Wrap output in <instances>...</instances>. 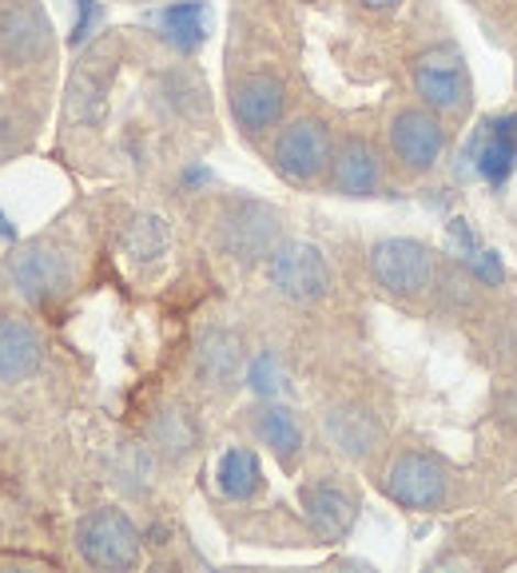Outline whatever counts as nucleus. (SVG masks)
Masks as SVG:
<instances>
[{
	"instance_id": "f257e3e1",
	"label": "nucleus",
	"mask_w": 517,
	"mask_h": 573,
	"mask_svg": "<svg viewBox=\"0 0 517 573\" xmlns=\"http://www.w3.org/2000/svg\"><path fill=\"white\" fill-rule=\"evenodd\" d=\"M76 550L96 570H128L140 562V530L124 510L103 506L76 526Z\"/></svg>"
},
{
	"instance_id": "f03ea898",
	"label": "nucleus",
	"mask_w": 517,
	"mask_h": 573,
	"mask_svg": "<svg viewBox=\"0 0 517 573\" xmlns=\"http://www.w3.org/2000/svg\"><path fill=\"white\" fill-rule=\"evenodd\" d=\"M383 491L394 506L403 510H435L442 506L446 494H450V478H446V466L430 454H418V450H406L386 466Z\"/></svg>"
},
{
	"instance_id": "7ed1b4c3",
	"label": "nucleus",
	"mask_w": 517,
	"mask_h": 573,
	"mask_svg": "<svg viewBox=\"0 0 517 573\" xmlns=\"http://www.w3.org/2000/svg\"><path fill=\"white\" fill-rule=\"evenodd\" d=\"M371 272L394 295H422L435 279V251L418 240L394 235L371 247Z\"/></svg>"
},
{
	"instance_id": "20e7f679",
	"label": "nucleus",
	"mask_w": 517,
	"mask_h": 573,
	"mask_svg": "<svg viewBox=\"0 0 517 573\" xmlns=\"http://www.w3.org/2000/svg\"><path fill=\"white\" fill-rule=\"evenodd\" d=\"M267 275L275 291L290 302H315L331 287V267L315 243H283L271 251Z\"/></svg>"
},
{
	"instance_id": "39448f33",
	"label": "nucleus",
	"mask_w": 517,
	"mask_h": 573,
	"mask_svg": "<svg viewBox=\"0 0 517 573\" xmlns=\"http://www.w3.org/2000/svg\"><path fill=\"white\" fill-rule=\"evenodd\" d=\"M275 172L290 184H307V179H319L331 164V132L322 120H295L279 132L275 140Z\"/></svg>"
},
{
	"instance_id": "423d86ee",
	"label": "nucleus",
	"mask_w": 517,
	"mask_h": 573,
	"mask_svg": "<svg viewBox=\"0 0 517 573\" xmlns=\"http://www.w3.org/2000/svg\"><path fill=\"white\" fill-rule=\"evenodd\" d=\"M9 275L12 287L29 302H36V307L52 302L68 287V263H64L61 251L44 247V243H29V247L16 251L9 260Z\"/></svg>"
},
{
	"instance_id": "0eeeda50",
	"label": "nucleus",
	"mask_w": 517,
	"mask_h": 573,
	"mask_svg": "<svg viewBox=\"0 0 517 573\" xmlns=\"http://www.w3.org/2000/svg\"><path fill=\"white\" fill-rule=\"evenodd\" d=\"M279 211L267 208V203H255V199H248V203H239L235 211H231L228 219V251L235 255V260L243 263H255L263 260V255H271L275 251V243H279Z\"/></svg>"
},
{
	"instance_id": "6e6552de",
	"label": "nucleus",
	"mask_w": 517,
	"mask_h": 573,
	"mask_svg": "<svg viewBox=\"0 0 517 573\" xmlns=\"http://www.w3.org/2000/svg\"><path fill=\"white\" fill-rule=\"evenodd\" d=\"M391 147H394V156L403 159L406 167H414V172H426V167L442 156L446 132H442V124L435 120V112L406 108V112L394 115Z\"/></svg>"
},
{
	"instance_id": "1a4fd4ad",
	"label": "nucleus",
	"mask_w": 517,
	"mask_h": 573,
	"mask_svg": "<svg viewBox=\"0 0 517 573\" xmlns=\"http://www.w3.org/2000/svg\"><path fill=\"white\" fill-rule=\"evenodd\" d=\"M414 88H418V96H422L430 108H438V112H458V108L465 104L462 60H458L450 48L426 53L422 60L414 64Z\"/></svg>"
},
{
	"instance_id": "9d476101",
	"label": "nucleus",
	"mask_w": 517,
	"mask_h": 573,
	"mask_svg": "<svg viewBox=\"0 0 517 573\" xmlns=\"http://www.w3.org/2000/svg\"><path fill=\"white\" fill-rule=\"evenodd\" d=\"M302 510H307L310 530L322 542H342L351 533L354 518H359V502L339 486H307L302 491Z\"/></svg>"
},
{
	"instance_id": "9b49d317",
	"label": "nucleus",
	"mask_w": 517,
	"mask_h": 573,
	"mask_svg": "<svg viewBox=\"0 0 517 573\" xmlns=\"http://www.w3.org/2000/svg\"><path fill=\"white\" fill-rule=\"evenodd\" d=\"M283 100L287 96H283V84L275 76H248L231 92V112H235L239 128L263 132V128H271L283 115Z\"/></svg>"
},
{
	"instance_id": "f8f14e48",
	"label": "nucleus",
	"mask_w": 517,
	"mask_h": 573,
	"mask_svg": "<svg viewBox=\"0 0 517 573\" xmlns=\"http://www.w3.org/2000/svg\"><path fill=\"white\" fill-rule=\"evenodd\" d=\"M41 334L21 319H0V383H24L41 371Z\"/></svg>"
},
{
	"instance_id": "ddd939ff",
	"label": "nucleus",
	"mask_w": 517,
	"mask_h": 573,
	"mask_svg": "<svg viewBox=\"0 0 517 573\" xmlns=\"http://www.w3.org/2000/svg\"><path fill=\"white\" fill-rule=\"evenodd\" d=\"M0 44L12 60H36V56L48 48V21L36 4H16V9L4 12L0 21Z\"/></svg>"
},
{
	"instance_id": "4468645a",
	"label": "nucleus",
	"mask_w": 517,
	"mask_h": 573,
	"mask_svg": "<svg viewBox=\"0 0 517 573\" xmlns=\"http://www.w3.org/2000/svg\"><path fill=\"white\" fill-rule=\"evenodd\" d=\"M378 179H383V164L366 140H346L334 152V188L342 196H374Z\"/></svg>"
},
{
	"instance_id": "2eb2a0df",
	"label": "nucleus",
	"mask_w": 517,
	"mask_h": 573,
	"mask_svg": "<svg viewBox=\"0 0 517 573\" xmlns=\"http://www.w3.org/2000/svg\"><path fill=\"white\" fill-rule=\"evenodd\" d=\"M243 371V351L231 331H207L199 343V375L211 386H231Z\"/></svg>"
},
{
	"instance_id": "dca6fc26",
	"label": "nucleus",
	"mask_w": 517,
	"mask_h": 573,
	"mask_svg": "<svg viewBox=\"0 0 517 573\" xmlns=\"http://www.w3.org/2000/svg\"><path fill=\"white\" fill-rule=\"evenodd\" d=\"M160 24H164V36L176 44L179 53H196L207 41V4L204 0H179V4L164 9Z\"/></svg>"
},
{
	"instance_id": "f3484780",
	"label": "nucleus",
	"mask_w": 517,
	"mask_h": 573,
	"mask_svg": "<svg viewBox=\"0 0 517 573\" xmlns=\"http://www.w3.org/2000/svg\"><path fill=\"white\" fill-rule=\"evenodd\" d=\"M514 132H517V115L497 120L494 136L482 144V152H477V167H482V176H486L490 184H506V176L514 172V164H517Z\"/></svg>"
},
{
	"instance_id": "a211bd4d",
	"label": "nucleus",
	"mask_w": 517,
	"mask_h": 573,
	"mask_svg": "<svg viewBox=\"0 0 517 573\" xmlns=\"http://www.w3.org/2000/svg\"><path fill=\"white\" fill-rule=\"evenodd\" d=\"M216 478H219V491L228 494V498H235V502H248L251 494L258 491V459L251 454V450H243V447H235V450H228L223 459H219V470H216Z\"/></svg>"
},
{
	"instance_id": "6ab92c4d",
	"label": "nucleus",
	"mask_w": 517,
	"mask_h": 573,
	"mask_svg": "<svg viewBox=\"0 0 517 573\" xmlns=\"http://www.w3.org/2000/svg\"><path fill=\"white\" fill-rule=\"evenodd\" d=\"M258 438H263V442L275 450V459H279V462H290L295 454H299V447H302L299 422L290 418L287 407L263 410V418H258Z\"/></svg>"
},
{
	"instance_id": "aec40b11",
	"label": "nucleus",
	"mask_w": 517,
	"mask_h": 573,
	"mask_svg": "<svg viewBox=\"0 0 517 573\" xmlns=\"http://www.w3.org/2000/svg\"><path fill=\"white\" fill-rule=\"evenodd\" d=\"M152 442L164 450L167 459H184L187 450L196 447V427H191V418L184 410H164V415L155 418Z\"/></svg>"
},
{
	"instance_id": "412c9836",
	"label": "nucleus",
	"mask_w": 517,
	"mask_h": 573,
	"mask_svg": "<svg viewBox=\"0 0 517 573\" xmlns=\"http://www.w3.org/2000/svg\"><path fill=\"white\" fill-rule=\"evenodd\" d=\"M327 434H331L346 454H366L374 442L371 418L359 415V410H334V415H327Z\"/></svg>"
},
{
	"instance_id": "4be33fe9",
	"label": "nucleus",
	"mask_w": 517,
	"mask_h": 573,
	"mask_svg": "<svg viewBox=\"0 0 517 573\" xmlns=\"http://www.w3.org/2000/svg\"><path fill=\"white\" fill-rule=\"evenodd\" d=\"M124 247L132 251L135 260H155V255H164V247H167L164 223H160L155 216L132 219V223H128V231H124Z\"/></svg>"
},
{
	"instance_id": "5701e85b",
	"label": "nucleus",
	"mask_w": 517,
	"mask_h": 573,
	"mask_svg": "<svg viewBox=\"0 0 517 573\" xmlns=\"http://www.w3.org/2000/svg\"><path fill=\"white\" fill-rule=\"evenodd\" d=\"M251 386L258 395H275L279 390V363H275V355H258L251 363Z\"/></svg>"
},
{
	"instance_id": "b1692460",
	"label": "nucleus",
	"mask_w": 517,
	"mask_h": 573,
	"mask_svg": "<svg viewBox=\"0 0 517 573\" xmlns=\"http://www.w3.org/2000/svg\"><path fill=\"white\" fill-rule=\"evenodd\" d=\"M76 9H80V16H76L73 44H84L88 41V32H92L96 16H100V4H96V0H76Z\"/></svg>"
},
{
	"instance_id": "393cba45",
	"label": "nucleus",
	"mask_w": 517,
	"mask_h": 573,
	"mask_svg": "<svg viewBox=\"0 0 517 573\" xmlns=\"http://www.w3.org/2000/svg\"><path fill=\"white\" fill-rule=\"evenodd\" d=\"M450 243L462 251V260H474L477 255V235L465 228V219H454V223H450Z\"/></svg>"
},
{
	"instance_id": "a878e982",
	"label": "nucleus",
	"mask_w": 517,
	"mask_h": 573,
	"mask_svg": "<svg viewBox=\"0 0 517 573\" xmlns=\"http://www.w3.org/2000/svg\"><path fill=\"white\" fill-rule=\"evenodd\" d=\"M470 263L477 267V275H482V279H490V283L502 279V260H497V251H477Z\"/></svg>"
},
{
	"instance_id": "bb28decb",
	"label": "nucleus",
	"mask_w": 517,
	"mask_h": 573,
	"mask_svg": "<svg viewBox=\"0 0 517 573\" xmlns=\"http://www.w3.org/2000/svg\"><path fill=\"white\" fill-rule=\"evenodd\" d=\"M366 9H391V4H398V0H362Z\"/></svg>"
},
{
	"instance_id": "cd10ccee",
	"label": "nucleus",
	"mask_w": 517,
	"mask_h": 573,
	"mask_svg": "<svg viewBox=\"0 0 517 573\" xmlns=\"http://www.w3.org/2000/svg\"><path fill=\"white\" fill-rule=\"evenodd\" d=\"M0 240H12V228H9V219L0 216Z\"/></svg>"
}]
</instances>
